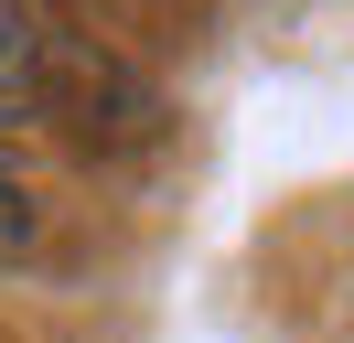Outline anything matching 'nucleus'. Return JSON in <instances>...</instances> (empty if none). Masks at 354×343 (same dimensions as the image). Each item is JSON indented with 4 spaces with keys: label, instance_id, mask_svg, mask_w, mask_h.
<instances>
[{
    "label": "nucleus",
    "instance_id": "f257e3e1",
    "mask_svg": "<svg viewBox=\"0 0 354 343\" xmlns=\"http://www.w3.org/2000/svg\"><path fill=\"white\" fill-rule=\"evenodd\" d=\"M32 236V204H22V183H11V161H0V257Z\"/></svg>",
    "mask_w": 354,
    "mask_h": 343
},
{
    "label": "nucleus",
    "instance_id": "f03ea898",
    "mask_svg": "<svg viewBox=\"0 0 354 343\" xmlns=\"http://www.w3.org/2000/svg\"><path fill=\"white\" fill-rule=\"evenodd\" d=\"M11 97H22V43L0 33V129H11Z\"/></svg>",
    "mask_w": 354,
    "mask_h": 343
}]
</instances>
